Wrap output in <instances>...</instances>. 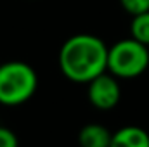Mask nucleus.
<instances>
[{
	"label": "nucleus",
	"instance_id": "f257e3e1",
	"mask_svg": "<svg viewBox=\"0 0 149 147\" xmlns=\"http://www.w3.org/2000/svg\"><path fill=\"white\" fill-rule=\"evenodd\" d=\"M108 50L109 47L95 35H73L59 50L61 73L74 83H88L108 71Z\"/></svg>",
	"mask_w": 149,
	"mask_h": 147
},
{
	"label": "nucleus",
	"instance_id": "f03ea898",
	"mask_svg": "<svg viewBox=\"0 0 149 147\" xmlns=\"http://www.w3.org/2000/svg\"><path fill=\"white\" fill-rule=\"evenodd\" d=\"M38 87L35 69L21 61L0 64V104L19 106L33 97Z\"/></svg>",
	"mask_w": 149,
	"mask_h": 147
},
{
	"label": "nucleus",
	"instance_id": "7ed1b4c3",
	"mask_svg": "<svg viewBox=\"0 0 149 147\" xmlns=\"http://www.w3.org/2000/svg\"><path fill=\"white\" fill-rule=\"evenodd\" d=\"M149 66L148 45L135 38H125L116 42L108 50V71L116 78H137Z\"/></svg>",
	"mask_w": 149,
	"mask_h": 147
},
{
	"label": "nucleus",
	"instance_id": "20e7f679",
	"mask_svg": "<svg viewBox=\"0 0 149 147\" xmlns=\"http://www.w3.org/2000/svg\"><path fill=\"white\" fill-rule=\"evenodd\" d=\"M87 85H88L87 97L94 107L101 111H109L120 102L121 88H120V83L114 74L106 71V73L95 76Z\"/></svg>",
	"mask_w": 149,
	"mask_h": 147
},
{
	"label": "nucleus",
	"instance_id": "39448f33",
	"mask_svg": "<svg viewBox=\"0 0 149 147\" xmlns=\"http://www.w3.org/2000/svg\"><path fill=\"white\" fill-rule=\"evenodd\" d=\"M109 147H149V133L141 126H123L113 133Z\"/></svg>",
	"mask_w": 149,
	"mask_h": 147
},
{
	"label": "nucleus",
	"instance_id": "423d86ee",
	"mask_svg": "<svg viewBox=\"0 0 149 147\" xmlns=\"http://www.w3.org/2000/svg\"><path fill=\"white\" fill-rule=\"evenodd\" d=\"M113 133L99 123L85 125L78 133V144L81 147H109Z\"/></svg>",
	"mask_w": 149,
	"mask_h": 147
},
{
	"label": "nucleus",
	"instance_id": "0eeeda50",
	"mask_svg": "<svg viewBox=\"0 0 149 147\" xmlns=\"http://www.w3.org/2000/svg\"><path fill=\"white\" fill-rule=\"evenodd\" d=\"M130 35L137 42L149 47V10L134 16L132 23H130Z\"/></svg>",
	"mask_w": 149,
	"mask_h": 147
},
{
	"label": "nucleus",
	"instance_id": "6e6552de",
	"mask_svg": "<svg viewBox=\"0 0 149 147\" xmlns=\"http://www.w3.org/2000/svg\"><path fill=\"white\" fill-rule=\"evenodd\" d=\"M120 3L132 16H137V14L149 10V0H120Z\"/></svg>",
	"mask_w": 149,
	"mask_h": 147
},
{
	"label": "nucleus",
	"instance_id": "1a4fd4ad",
	"mask_svg": "<svg viewBox=\"0 0 149 147\" xmlns=\"http://www.w3.org/2000/svg\"><path fill=\"white\" fill-rule=\"evenodd\" d=\"M0 147H19L16 133L5 126H0Z\"/></svg>",
	"mask_w": 149,
	"mask_h": 147
}]
</instances>
